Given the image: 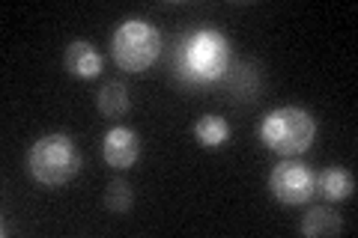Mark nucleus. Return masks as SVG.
Listing matches in <instances>:
<instances>
[{
  "mask_svg": "<svg viewBox=\"0 0 358 238\" xmlns=\"http://www.w3.org/2000/svg\"><path fill=\"white\" fill-rule=\"evenodd\" d=\"M78 170H81V152L69 134H45L27 149V173L39 185H66L78 176Z\"/></svg>",
  "mask_w": 358,
  "mask_h": 238,
  "instance_id": "1",
  "label": "nucleus"
},
{
  "mask_svg": "<svg viewBox=\"0 0 358 238\" xmlns=\"http://www.w3.org/2000/svg\"><path fill=\"white\" fill-rule=\"evenodd\" d=\"M313 137H317V122H313V117L305 107L296 105L266 113V119L260 122V140L284 158H296L308 152Z\"/></svg>",
  "mask_w": 358,
  "mask_h": 238,
  "instance_id": "2",
  "label": "nucleus"
},
{
  "mask_svg": "<svg viewBox=\"0 0 358 238\" xmlns=\"http://www.w3.org/2000/svg\"><path fill=\"white\" fill-rule=\"evenodd\" d=\"M162 51V33L155 30V24L143 18H129L114 30V39H110V54H114V63L122 72H147L155 63V57Z\"/></svg>",
  "mask_w": 358,
  "mask_h": 238,
  "instance_id": "3",
  "label": "nucleus"
},
{
  "mask_svg": "<svg viewBox=\"0 0 358 238\" xmlns=\"http://www.w3.org/2000/svg\"><path fill=\"white\" fill-rule=\"evenodd\" d=\"M227 66V39L218 30H197L185 45V69L197 81H215Z\"/></svg>",
  "mask_w": 358,
  "mask_h": 238,
  "instance_id": "4",
  "label": "nucleus"
},
{
  "mask_svg": "<svg viewBox=\"0 0 358 238\" xmlns=\"http://www.w3.org/2000/svg\"><path fill=\"white\" fill-rule=\"evenodd\" d=\"M268 191H272V197L281 200L284 206H301V202H308L313 197L317 179H313V173L305 164L281 161L272 170V176H268Z\"/></svg>",
  "mask_w": 358,
  "mask_h": 238,
  "instance_id": "5",
  "label": "nucleus"
},
{
  "mask_svg": "<svg viewBox=\"0 0 358 238\" xmlns=\"http://www.w3.org/2000/svg\"><path fill=\"white\" fill-rule=\"evenodd\" d=\"M102 152H105L108 167L129 170V167H134V161H138V155H141V140H138V134H134L131 128L114 126V128L105 134Z\"/></svg>",
  "mask_w": 358,
  "mask_h": 238,
  "instance_id": "6",
  "label": "nucleus"
},
{
  "mask_svg": "<svg viewBox=\"0 0 358 238\" xmlns=\"http://www.w3.org/2000/svg\"><path fill=\"white\" fill-rule=\"evenodd\" d=\"M63 66L72 77H78V81H93V77H99V72H102V57H99V51L90 42L75 39V42L66 45Z\"/></svg>",
  "mask_w": 358,
  "mask_h": 238,
  "instance_id": "7",
  "label": "nucleus"
},
{
  "mask_svg": "<svg viewBox=\"0 0 358 238\" xmlns=\"http://www.w3.org/2000/svg\"><path fill=\"white\" fill-rule=\"evenodd\" d=\"M301 235H308V238H326V235H338L343 230V221H341V214L329 209V206H317V209H310L305 218H301Z\"/></svg>",
  "mask_w": 358,
  "mask_h": 238,
  "instance_id": "8",
  "label": "nucleus"
},
{
  "mask_svg": "<svg viewBox=\"0 0 358 238\" xmlns=\"http://www.w3.org/2000/svg\"><path fill=\"white\" fill-rule=\"evenodd\" d=\"M317 188H320V194L326 197V200H331V202L350 200L352 191H355V179H352L350 170H343V167H329L326 173L317 179Z\"/></svg>",
  "mask_w": 358,
  "mask_h": 238,
  "instance_id": "9",
  "label": "nucleus"
},
{
  "mask_svg": "<svg viewBox=\"0 0 358 238\" xmlns=\"http://www.w3.org/2000/svg\"><path fill=\"white\" fill-rule=\"evenodd\" d=\"M129 105H131V98H129V89L122 81H108L102 89H99V110H102L108 119L126 117Z\"/></svg>",
  "mask_w": 358,
  "mask_h": 238,
  "instance_id": "10",
  "label": "nucleus"
},
{
  "mask_svg": "<svg viewBox=\"0 0 358 238\" xmlns=\"http://www.w3.org/2000/svg\"><path fill=\"white\" fill-rule=\"evenodd\" d=\"M194 137H197V143L203 146V149H218V146H224L227 143V137H230V126L224 122L221 117H200L197 119V126H194Z\"/></svg>",
  "mask_w": 358,
  "mask_h": 238,
  "instance_id": "11",
  "label": "nucleus"
},
{
  "mask_svg": "<svg viewBox=\"0 0 358 238\" xmlns=\"http://www.w3.org/2000/svg\"><path fill=\"white\" fill-rule=\"evenodd\" d=\"M105 206L114 214H126L134 206V191L126 179H114V182L105 188Z\"/></svg>",
  "mask_w": 358,
  "mask_h": 238,
  "instance_id": "12",
  "label": "nucleus"
}]
</instances>
